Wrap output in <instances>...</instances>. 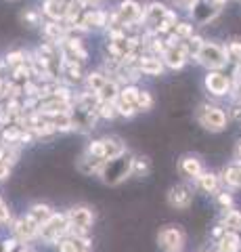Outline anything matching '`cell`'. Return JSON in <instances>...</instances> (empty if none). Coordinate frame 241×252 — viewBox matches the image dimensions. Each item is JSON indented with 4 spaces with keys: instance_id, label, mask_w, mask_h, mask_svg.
<instances>
[{
    "instance_id": "cell-17",
    "label": "cell",
    "mask_w": 241,
    "mask_h": 252,
    "mask_svg": "<svg viewBox=\"0 0 241 252\" xmlns=\"http://www.w3.org/2000/svg\"><path fill=\"white\" fill-rule=\"evenodd\" d=\"M42 32H44V38L49 42H57L61 44L67 38V26H63V23L59 21H49V23H42Z\"/></svg>"
},
{
    "instance_id": "cell-41",
    "label": "cell",
    "mask_w": 241,
    "mask_h": 252,
    "mask_svg": "<svg viewBox=\"0 0 241 252\" xmlns=\"http://www.w3.org/2000/svg\"><path fill=\"white\" fill-rule=\"evenodd\" d=\"M224 233H227V229H224V227H222V225H216V227H214V231H212V238H214L216 242H218V240L222 238V235H224Z\"/></svg>"
},
{
    "instance_id": "cell-11",
    "label": "cell",
    "mask_w": 241,
    "mask_h": 252,
    "mask_svg": "<svg viewBox=\"0 0 241 252\" xmlns=\"http://www.w3.org/2000/svg\"><path fill=\"white\" fill-rule=\"evenodd\" d=\"M193 202V189L185 183H178L174 187H170L168 191V204L176 210H187Z\"/></svg>"
},
{
    "instance_id": "cell-28",
    "label": "cell",
    "mask_w": 241,
    "mask_h": 252,
    "mask_svg": "<svg viewBox=\"0 0 241 252\" xmlns=\"http://www.w3.org/2000/svg\"><path fill=\"white\" fill-rule=\"evenodd\" d=\"M97 116L105 118V120H111V118L118 116V109H115V101H99L97 103Z\"/></svg>"
},
{
    "instance_id": "cell-33",
    "label": "cell",
    "mask_w": 241,
    "mask_h": 252,
    "mask_svg": "<svg viewBox=\"0 0 241 252\" xmlns=\"http://www.w3.org/2000/svg\"><path fill=\"white\" fill-rule=\"evenodd\" d=\"M115 109H118V116H124V118H132L138 112L136 105H132V103H128V101H124L120 97L115 99Z\"/></svg>"
},
{
    "instance_id": "cell-6",
    "label": "cell",
    "mask_w": 241,
    "mask_h": 252,
    "mask_svg": "<svg viewBox=\"0 0 241 252\" xmlns=\"http://www.w3.org/2000/svg\"><path fill=\"white\" fill-rule=\"evenodd\" d=\"M204 86L214 97H224V94H229L233 91V78L222 74L220 69H208V74L204 78Z\"/></svg>"
},
{
    "instance_id": "cell-18",
    "label": "cell",
    "mask_w": 241,
    "mask_h": 252,
    "mask_svg": "<svg viewBox=\"0 0 241 252\" xmlns=\"http://www.w3.org/2000/svg\"><path fill=\"white\" fill-rule=\"evenodd\" d=\"M42 13L53 21H65V0H44Z\"/></svg>"
},
{
    "instance_id": "cell-42",
    "label": "cell",
    "mask_w": 241,
    "mask_h": 252,
    "mask_svg": "<svg viewBox=\"0 0 241 252\" xmlns=\"http://www.w3.org/2000/svg\"><path fill=\"white\" fill-rule=\"evenodd\" d=\"M231 116L235 118V120H239V122H241V101H237V103L233 105V109H231Z\"/></svg>"
},
{
    "instance_id": "cell-38",
    "label": "cell",
    "mask_w": 241,
    "mask_h": 252,
    "mask_svg": "<svg viewBox=\"0 0 241 252\" xmlns=\"http://www.w3.org/2000/svg\"><path fill=\"white\" fill-rule=\"evenodd\" d=\"M11 220V212H9V206L4 204V200L0 198V223H9Z\"/></svg>"
},
{
    "instance_id": "cell-34",
    "label": "cell",
    "mask_w": 241,
    "mask_h": 252,
    "mask_svg": "<svg viewBox=\"0 0 241 252\" xmlns=\"http://www.w3.org/2000/svg\"><path fill=\"white\" fill-rule=\"evenodd\" d=\"M224 46H227L229 59L235 61V63H239V61H241V40H239V38H233V40H229Z\"/></svg>"
},
{
    "instance_id": "cell-7",
    "label": "cell",
    "mask_w": 241,
    "mask_h": 252,
    "mask_svg": "<svg viewBox=\"0 0 241 252\" xmlns=\"http://www.w3.org/2000/svg\"><path fill=\"white\" fill-rule=\"evenodd\" d=\"M67 219H69V233L84 235L92 227L95 215H92V210L86 206H74V208H69Z\"/></svg>"
},
{
    "instance_id": "cell-43",
    "label": "cell",
    "mask_w": 241,
    "mask_h": 252,
    "mask_svg": "<svg viewBox=\"0 0 241 252\" xmlns=\"http://www.w3.org/2000/svg\"><path fill=\"white\" fill-rule=\"evenodd\" d=\"M235 158H237V160L241 162V141L237 143V149H235Z\"/></svg>"
},
{
    "instance_id": "cell-37",
    "label": "cell",
    "mask_w": 241,
    "mask_h": 252,
    "mask_svg": "<svg viewBox=\"0 0 241 252\" xmlns=\"http://www.w3.org/2000/svg\"><path fill=\"white\" fill-rule=\"evenodd\" d=\"M216 202H218V206H220L222 210L233 208V198H231V193H227V191L216 193Z\"/></svg>"
},
{
    "instance_id": "cell-9",
    "label": "cell",
    "mask_w": 241,
    "mask_h": 252,
    "mask_svg": "<svg viewBox=\"0 0 241 252\" xmlns=\"http://www.w3.org/2000/svg\"><path fill=\"white\" fill-rule=\"evenodd\" d=\"M220 11H222L220 6L212 4L210 0H197L195 6H193L189 13H191V17H193V21H195L197 26H208L210 21H214L216 17H218Z\"/></svg>"
},
{
    "instance_id": "cell-3",
    "label": "cell",
    "mask_w": 241,
    "mask_h": 252,
    "mask_svg": "<svg viewBox=\"0 0 241 252\" xmlns=\"http://www.w3.org/2000/svg\"><path fill=\"white\" fill-rule=\"evenodd\" d=\"M195 59L208 69H222L231 61L227 46H222L218 42H204V46L199 49Z\"/></svg>"
},
{
    "instance_id": "cell-13",
    "label": "cell",
    "mask_w": 241,
    "mask_h": 252,
    "mask_svg": "<svg viewBox=\"0 0 241 252\" xmlns=\"http://www.w3.org/2000/svg\"><path fill=\"white\" fill-rule=\"evenodd\" d=\"M13 231H15V235H17V240L19 242H29V240H34V238H38V231H40V225L36 223V220L29 217V215H26V217H21L17 223H15V227H13Z\"/></svg>"
},
{
    "instance_id": "cell-19",
    "label": "cell",
    "mask_w": 241,
    "mask_h": 252,
    "mask_svg": "<svg viewBox=\"0 0 241 252\" xmlns=\"http://www.w3.org/2000/svg\"><path fill=\"white\" fill-rule=\"evenodd\" d=\"M222 181L229 187H241V162L235 160L222 168Z\"/></svg>"
},
{
    "instance_id": "cell-31",
    "label": "cell",
    "mask_w": 241,
    "mask_h": 252,
    "mask_svg": "<svg viewBox=\"0 0 241 252\" xmlns=\"http://www.w3.org/2000/svg\"><path fill=\"white\" fill-rule=\"evenodd\" d=\"M172 32L181 38V40H187V38H191L193 34H195V26H193L191 21H178Z\"/></svg>"
},
{
    "instance_id": "cell-10",
    "label": "cell",
    "mask_w": 241,
    "mask_h": 252,
    "mask_svg": "<svg viewBox=\"0 0 241 252\" xmlns=\"http://www.w3.org/2000/svg\"><path fill=\"white\" fill-rule=\"evenodd\" d=\"M69 116H72V122H74V128H80V130H90L95 128V122H97V109H90V107H84V105H72L69 109Z\"/></svg>"
},
{
    "instance_id": "cell-32",
    "label": "cell",
    "mask_w": 241,
    "mask_h": 252,
    "mask_svg": "<svg viewBox=\"0 0 241 252\" xmlns=\"http://www.w3.org/2000/svg\"><path fill=\"white\" fill-rule=\"evenodd\" d=\"M21 21L26 23L27 28L40 26V11H38V9H26L21 13Z\"/></svg>"
},
{
    "instance_id": "cell-14",
    "label": "cell",
    "mask_w": 241,
    "mask_h": 252,
    "mask_svg": "<svg viewBox=\"0 0 241 252\" xmlns=\"http://www.w3.org/2000/svg\"><path fill=\"white\" fill-rule=\"evenodd\" d=\"M136 67H138V72L145 74V76H161L164 74V61L160 59V55H141L136 61Z\"/></svg>"
},
{
    "instance_id": "cell-23",
    "label": "cell",
    "mask_w": 241,
    "mask_h": 252,
    "mask_svg": "<svg viewBox=\"0 0 241 252\" xmlns=\"http://www.w3.org/2000/svg\"><path fill=\"white\" fill-rule=\"evenodd\" d=\"M220 225H222L227 231H237L239 227H241V212H239V210H233V208L224 210Z\"/></svg>"
},
{
    "instance_id": "cell-30",
    "label": "cell",
    "mask_w": 241,
    "mask_h": 252,
    "mask_svg": "<svg viewBox=\"0 0 241 252\" xmlns=\"http://www.w3.org/2000/svg\"><path fill=\"white\" fill-rule=\"evenodd\" d=\"M138 94H141V89H136L134 84H124L120 89V99L128 101V103H132V105H136Z\"/></svg>"
},
{
    "instance_id": "cell-44",
    "label": "cell",
    "mask_w": 241,
    "mask_h": 252,
    "mask_svg": "<svg viewBox=\"0 0 241 252\" xmlns=\"http://www.w3.org/2000/svg\"><path fill=\"white\" fill-rule=\"evenodd\" d=\"M237 235H239V240H241V227H239V229H237Z\"/></svg>"
},
{
    "instance_id": "cell-12",
    "label": "cell",
    "mask_w": 241,
    "mask_h": 252,
    "mask_svg": "<svg viewBox=\"0 0 241 252\" xmlns=\"http://www.w3.org/2000/svg\"><path fill=\"white\" fill-rule=\"evenodd\" d=\"M191 55L187 53L185 44H176V46H166V51L161 53V61H164V65L170 67V69H183L187 65V61H189Z\"/></svg>"
},
{
    "instance_id": "cell-1",
    "label": "cell",
    "mask_w": 241,
    "mask_h": 252,
    "mask_svg": "<svg viewBox=\"0 0 241 252\" xmlns=\"http://www.w3.org/2000/svg\"><path fill=\"white\" fill-rule=\"evenodd\" d=\"M132 158L130 154H122L118 158H111V160H107L103 164V168H101V179H103V183L107 185H118L122 183L124 179H128L132 175Z\"/></svg>"
},
{
    "instance_id": "cell-4",
    "label": "cell",
    "mask_w": 241,
    "mask_h": 252,
    "mask_svg": "<svg viewBox=\"0 0 241 252\" xmlns=\"http://www.w3.org/2000/svg\"><path fill=\"white\" fill-rule=\"evenodd\" d=\"M69 233V219L67 215H53L46 223L40 225L38 238L46 244H57L61 238H65Z\"/></svg>"
},
{
    "instance_id": "cell-36",
    "label": "cell",
    "mask_w": 241,
    "mask_h": 252,
    "mask_svg": "<svg viewBox=\"0 0 241 252\" xmlns=\"http://www.w3.org/2000/svg\"><path fill=\"white\" fill-rule=\"evenodd\" d=\"M4 63L6 65H11V67H17V65H21V63H26V53L23 51H13V53L6 55Z\"/></svg>"
},
{
    "instance_id": "cell-26",
    "label": "cell",
    "mask_w": 241,
    "mask_h": 252,
    "mask_svg": "<svg viewBox=\"0 0 241 252\" xmlns=\"http://www.w3.org/2000/svg\"><path fill=\"white\" fill-rule=\"evenodd\" d=\"M151 170V162L145 156H134L132 158V175L134 177H147Z\"/></svg>"
},
{
    "instance_id": "cell-22",
    "label": "cell",
    "mask_w": 241,
    "mask_h": 252,
    "mask_svg": "<svg viewBox=\"0 0 241 252\" xmlns=\"http://www.w3.org/2000/svg\"><path fill=\"white\" fill-rule=\"evenodd\" d=\"M118 97H120V86H118V82H115L113 78H109V80L103 84V89L97 93L99 101H111V103H113Z\"/></svg>"
},
{
    "instance_id": "cell-5",
    "label": "cell",
    "mask_w": 241,
    "mask_h": 252,
    "mask_svg": "<svg viewBox=\"0 0 241 252\" xmlns=\"http://www.w3.org/2000/svg\"><path fill=\"white\" fill-rule=\"evenodd\" d=\"M115 19H118L124 28H132L143 23V15H145V6H141L136 0H122L118 4V9L113 11Z\"/></svg>"
},
{
    "instance_id": "cell-16",
    "label": "cell",
    "mask_w": 241,
    "mask_h": 252,
    "mask_svg": "<svg viewBox=\"0 0 241 252\" xmlns=\"http://www.w3.org/2000/svg\"><path fill=\"white\" fill-rule=\"evenodd\" d=\"M178 170H181L187 179H197L201 172H204V166H201L199 158H195V156H183L181 162H178Z\"/></svg>"
},
{
    "instance_id": "cell-39",
    "label": "cell",
    "mask_w": 241,
    "mask_h": 252,
    "mask_svg": "<svg viewBox=\"0 0 241 252\" xmlns=\"http://www.w3.org/2000/svg\"><path fill=\"white\" fill-rule=\"evenodd\" d=\"M197 0H174V4L176 6H181V9H187V11H191L193 6H195Z\"/></svg>"
},
{
    "instance_id": "cell-20",
    "label": "cell",
    "mask_w": 241,
    "mask_h": 252,
    "mask_svg": "<svg viewBox=\"0 0 241 252\" xmlns=\"http://www.w3.org/2000/svg\"><path fill=\"white\" fill-rule=\"evenodd\" d=\"M241 250V240L237 231H227L216 244V252H239Z\"/></svg>"
},
{
    "instance_id": "cell-35",
    "label": "cell",
    "mask_w": 241,
    "mask_h": 252,
    "mask_svg": "<svg viewBox=\"0 0 241 252\" xmlns=\"http://www.w3.org/2000/svg\"><path fill=\"white\" fill-rule=\"evenodd\" d=\"M151 105H153V97H151V93L141 91V94H138V101H136V109H138V112H149Z\"/></svg>"
},
{
    "instance_id": "cell-25",
    "label": "cell",
    "mask_w": 241,
    "mask_h": 252,
    "mask_svg": "<svg viewBox=\"0 0 241 252\" xmlns=\"http://www.w3.org/2000/svg\"><path fill=\"white\" fill-rule=\"evenodd\" d=\"M27 215L32 217L38 225H42L53 217V210H51L49 204H36V206H32V210H29Z\"/></svg>"
},
{
    "instance_id": "cell-2",
    "label": "cell",
    "mask_w": 241,
    "mask_h": 252,
    "mask_svg": "<svg viewBox=\"0 0 241 252\" xmlns=\"http://www.w3.org/2000/svg\"><path fill=\"white\" fill-rule=\"evenodd\" d=\"M197 122L210 132H222L229 124V116L224 114V109L212 103H204L197 109Z\"/></svg>"
},
{
    "instance_id": "cell-27",
    "label": "cell",
    "mask_w": 241,
    "mask_h": 252,
    "mask_svg": "<svg viewBox=\"0 0 241 252\" xmlns=\"http://www.w3.org/2000/svg\"><path fill=\"white\" fill-rule=\"evenodd\" d=\"M109 80V78H107L103 72H92V74H88L86 76V86H88V91L90 93H99L101 89H103V84Z\"/></svg>"
},
{
    "instance_id": "cell-8",
    "label": "cell",
    "mask_w": 241,
    "mask_h": 252,
    "mask_svg": "<svg viewBox=\"0 0 241 252\" xmlns=\"http://www.w3.org/2000/svg\"><path fill=\"white\" fill-rule=\"evenodd\" d=\"M158 244L164 252H181L185 246V233L178 227H164L158 235Z\"/></svg>"
},
{
    "instance_id": "cell-15",
    "label": "cell",
    "mask_w": 241,
    "mask_h": 252,
    "mask_svg": "<svg viewBox=\"0 0 241 252\" xmlns=\"http://www.w3.org/2000/svg\"><path fill=\"white\" fill-rule=\"evenodd\" d=\"M82 26L86 30H99V28H107L109 26V13L101 11V9H92L82 15Z\"/></svg>"
},
{
    "instance_id": "cell-29",
    "label": "cell",
    "mask_w": 241,
    "mask_h": 252,
    "mask_svg": "<svg viewBox=\"0 0 241 252\" xmlns=\"http://www.w3.org/2000/svg\"><path fill=\"white\" fill-rule=\"evenodd\" d=\"M204 38H201L199 34H193L191 38H187V40H183V44H185V49H187V53L191 55V57H197V53H199V49L204 46Z\"/></svg>"
},
{
    "instance_id": "cell-21",
    "label": "cell",
    "mask_w": 241,
    "mask_h": 252,
    "mask_svg": "<svg viewBox=\"0 0 241 252\" xmlns=\"http://www.w3.org/2000/svg\"><path fill=\"white\" fill-rule=\"evenodd\" d=\"M195 181H197V187L201 189V191H206V193H218L220 181H218V177H216L214 172H206L204 170Z\"/></svg>"
},
{
    "instance_id": "cell-40",
    "label": "cell",
    "mask_w": 241,
    "mask_h": 252,
    "mask_svg": "<svg viewBox=\"0 0 241 252\" xmlns=\"http://www.w3.org/2000/svg\"><path fill=\"white\" fill-rule=\"evenodd\" d=\"M17 250V240H6L2 242V252H13Z\"/></svg>"
},
{
    "instance_id": "cell-24",
    "label": "cell",
    "mask_w": 241,
    "mask_h": 252,
    "mask_svg": "<svg viewBox=\"0 0 241 252\" xmlns=\"http://www.w3.org/2000/svg\"><path fill=\"white\" fill-rule=\"evenodd\" d=\"M105 141V158L107 160H111V158H118L122 154H126V147H124V143L120 139H115V137H107L103 139Z\"/></svg>"
}]
</instances>
